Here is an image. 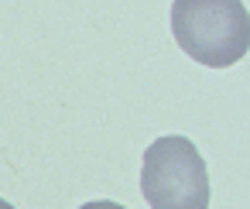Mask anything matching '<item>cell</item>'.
Returning a JSON list of instances; mask_svg holds the SVG:
<instances>
[{
  "label": "cell",
  "instance_id": "cell-2",
  "mask_svg": "<svg viewBox=\"0 0 250 209\" xmlns=\"http://www.w3.org/2000/svg\"><path fill=\"white\" fill-rule=\"evenodd\" d=\"M141 192L151 209H209V171L199 147L168 134L144 151Z\"/></svg>",
  "mask_w": 250,
  "mask_h": 209
},
{
  "label": "cell",
  "instance_id": "cell-3",
  "mask_svg": "<svg viewBox=\"0 0 250 209\" xmlns=\"http://www.w3.org/2000/svg\"><path fill=\"white\" fill-rule=\"evenodd\" d=\"M79 209H127V206L110 202V199H96V202H86V206H79Z\"/></svg>",
  "mask_w": 250,
  "mask_h": 209
},
{
  "label": "cell",
  "instance_id": "cell-1",
  "mask_svg": "<svg viewBox=\"0 0 250 209\" xmlns=\"http://www.w3.org/2000/svg\"><path fill=\"white\" fill-rule=\"evenodd\" d=\"M171 35L199 65L229 69L250 52V14L240 0H175Z\"/></svg>",
  "mask_w": 250,
  "mask_h": 209
}]
</instances>
